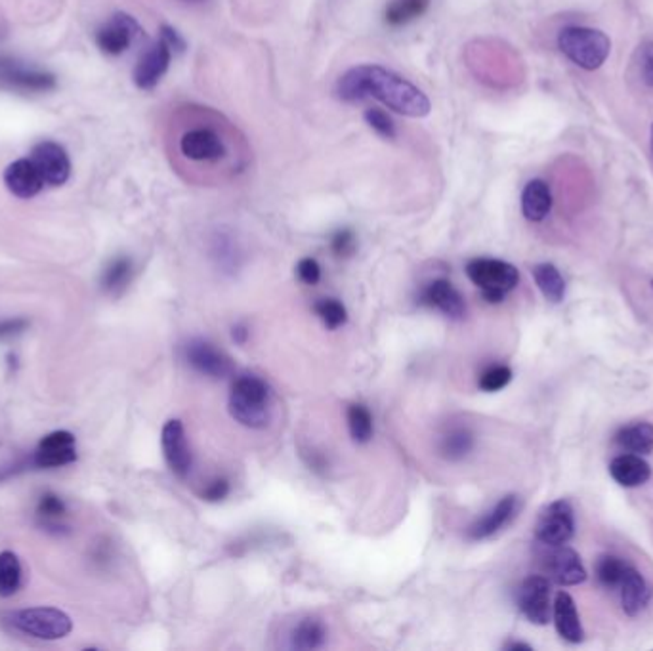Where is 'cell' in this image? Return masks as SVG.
<instances>
[{
  "label": "cell",
  "mask_w": 653,
  "mask_h": 651,
  "mask_svg": "<svg viewBox=\"0 0 653 651\" xmlns=\"http://www.w3.org/2000/svg\"><path fill=\"white\" fill-rule=\"evenodd\" d=\"M142 35L140 25L126 13H117L113 20L96 33V44L101 52L118 56L130 48V44Z\"/></svg>",
  "instance_id": "obj_12"
},
{
  "label": "cell",
  "mask_w": 653,
  "mask_h": 651,
  "mask_svg": "<svg viewBox=\"0 0 653 651\" xmlns=\"http://www.w3.org/2000/svg\"><path fill=\"white\" fill-rule=\"evenodd\" d=\"M231 336H233V340H235V343H239V344H245V343H247V338H248V331H247V327H245V325H235V327H233V333H231Z\"/></svg>",
  "instance_id": "obj_42"
},
{
  "label": "cell",
  "mask_w": 653,
  "mask_h": 651,
  "mask_svg": "<svg viewBox=\"0 0 653 651\" xmlns=\"http://www.w3.org/2000/svg\"><path fill=\"white\" fill-rule=\"evenodd\" d=\"M65 514V505L64 500L52 495V493H47L40 502H39V516L44 517V520H59Z\"/></svg>",
  "instance_id": "obj_37"
},
{
  "label": "cell",
  "mask_w": 653,
  "mask_h": 651,
  "mask_svg": "<svg viewBox=\"0 0 653 651\" xmlns=\"http://www.w3.org/2000/svg\"><path fill=\"white\" fill-rule=\"evenodd\" d=\"M553 615H554V627L562 640H566L570 644H581L585 640V630L577 613L575 600L568 595V592L562 590L556 595Z\"/></svg>",
  "instance_id": "obj_20"
},
{
  "label": "cell",
  "mask_w": 653,
  "mask_h": 651,
  "mask_svg": "<svg viewBox=\"0 0 653 651\" xmlns=\"http://www.w3.org/2000/svg\"><path fill=\"white\" fill-rule=\"evenodd\" d=\"M553 211V191L544 180H531L522 194V213L529 221H543Z\"/></svg>",
  "instance_id": "obj_23"
},
{
  "label": "cell",
  "mask_w": 653,
  "mask_h": 651,
  "mask_svg": "<svg viewBox=\"0 0 653 651\" xmlns=\"http://www.w3.org/2000/svg\"><path fill=\"white\" fill-rule=\"evenodd\" d=\"M75 436L65 430H57L42 438L35 451V464L40 468L65 466L75 461Z\"/></svg>",
  "instance_id": "obj_14"
},
{
  "label": "cell",
  "mask_w": 653,
  "mask_h": 651,
  "mask_svg": "<svg viewBox=\"0 0 653 651\" xmlns=\"http://www.w3.org/2000/svg\"><path fill=\"white\" fill-rule=\"evenodd\" d=\"M23 327H25L23 321H8L6 325H0V334H12Z\"/></svg>",
  "instance_id": "obj_43"
},
{
  "label": "cell",
  "mask_w": 653,
  "mask_h": 651,
  "mask_svg": "<svg viewBox=\"0 0 653 651\" xmlns=\"http://www.w3.org/2000/svg\"><path fill=\"white\" fill-rule=\"evenodd\" d=\"M228 409L231 417L252 430L266 428L272 421V394L268 384L257 375H241L231 384Z\"/></svg>",
  "instance_id": "obj_3"
},
{
  "label": "cell",
  "mask_w": 653,
  "mask_h": 651,
  "mask_svg": "<svg viewBox=\"0 0 653 651\" xmlns=\"http://www.w3.org/2000/svg\"><path fill=\"white\" fill-rule=\"evenodd\" d=\"M466 275L476 285L483 299L492 304L504 300L519 283V272L512 264L495 258H474L466 264Z\"/></svg>",
  "instance_id": "obj_5"
},
{
  "label": "cell",
  "mask_w": 653,
  "mask_h": 651,
  "mask_svg": "<svg viewBox=\"0 0 653 651\" xmlns=\"http://www.w3.org/2000/svg\"><path fill=\"white\" fill-rule=\"evenodd\" d=\"M176 138V152L197 178H231L243 170L245 155L237 152V132L209 109H197Z\"/></svg>",
  "instance_id": "obj_1"
},
{
  "label": "cell",
  "mask_w": 653,
  "mask_h": 651,
  "mask_svg": "<svg viewBox=\"0 0 653 651\" xmlns=\"http://www.w3.org/2000/svg\"><path fill=\"white\" fill-rule=\"evenodd\" d=\"M518 510H519V499L516 495H507L504 499H501L483 517H480L476 524L470 525L468 537L472 541H483L497 535L502 527H507L514 520Z\"/></svg>",
  "instance_id": "obj_16"
},
{
  "label": "cell",
  "mask_w": 653,
  "mask_h": 651,
  "mask_svg": "<svg viewBox=\"0 0 653 651\" xmlns=\"http://www.w3.org/2000/svg\"><path fill=\"white\" fill-rule=\"evenodd\" d=\"M326 640V630L325 625L316 617H306L299 625L294 627L291 634V646L294 649H319Z\"/></svg>",
  "instance_id": "obj_27"
},
{
  "label": "cell",
  "mask_w": 653,
  "mask_h": 651,
  "mask_svg": "<svg viewBox=\"0 0 653 651\" xmlns=\"http://www.w3.org/2000/svg\"><path fill=\"white\" fill-rule=\"evenodd\" d=\"M472 449H474V434L468 430V428L457 426L441 438L440 451L445 458H448V461H453V463L463 461L465 456L470 455Z\"/></svg>",
  "instance_id": "obj_28"
},
{
  "label": "cell",
  "mask_w": 653,
  "mask_h": 651,
  "mask_svg": "<svg viewBox=\"0 0 653 651\" xmlns=\"http://www.w3.org/2000/svg\"><path fill=\"white\" fill-rule=\"evenodd\" d=\"M512 380V371L510 367L507 365H493L489 367L487 371L482 373L478 386L483 392H499L502 388H507Z\"/></svg>",
  "instance_id": "obj_34"
},
{
  "label": "cell",
  "mask_w": 653,
  "mask_h": 651,
  "mask_svg": "<svg viewBox=\"0 0 653 651\" xmlns=\"http://www.w3.org/2000/svg\"><path fill=\"white\" fill-rule=\"evenodd\" d=\"M33 165L37 167L44 184L62 186L71 174V162L62 145L54 142H40L31 153Z\"/></svg>",
  "instance_id": "obj_11"
},
{
  "label": "cell",
  "mask_w": 653,
  "mask_h": 651,
  "mask_svg": "<svg viewBox=\"0 0 653 651\" xmlns=\"http://www.w3.org/2000/svg\"><path fill=\"white\" fill-rule=\"evenodd\" d=\"M619 590H621V608L625 612V615L636 617L638 613H642L646 610V605L649 603L651 598V590L640 571L627 566Z\"/></svg>",
  "instance_id": "obj_21"
},
{
  "label": "cell",
  "mask_w": 653,
  "mask_h": 651,
  "mask_svg": "<svg viewBox=\"0 0 653 651\" xmlns=\"http://www.w3.org/2000/svg\"><path fill=\"white\" fill-rule=\"evenodd\" d=\"M4 184L10 194L20 199H31L35 197L44 186L37 167L31 159H20L13 161L4 172Z\"/></svg>",
  "instance_id": "obj_19"
},
{
  "label": "cell",
  "mask_w": 653,
  "mask_h": 651,
  "mask_svg": "<svg viewBox=\"0 0 653 651\" xmlns=\"http://www.w3.org/2000/svg\"><path fill=\"white\" fill-rule=\"evenodd\" d=\"M551 552H548L543 560L544 564V571L546 575L556 585L562 586H575L581 585L587 581V569L581 561V556H579L573 549L566 544L560 546H548Z\"/></svg>",
  "instance_id": "obj_9"
},
{
  "label": "cell",
  "mask_w": 653,
  "mask_h": 651,
  "mask_svg": "<svg viewBox=\"0 0 653 651\" xmlns=\"http://www.w3.org/2000/svg\"><path fill=\"white\" fill-rule=\"evenodd\" d=\"M651 285H653V281H651Z\"/></svg>",
  "instance_id": "obj_47"
},
{
  "label": "cell",
  "mask_w": 653,
  "mask_h": 651,
  "mask_svg": "<svg viewBox=\"0 0 653 651\" xmlns=\"http://www.w3.org/2000/svg\"><path fill=\"white\" fill-rule=\"evenodd\" d=\"M651 150H653V125H651Z\"/></svg>",
  "instance_id": "obj_46"
},
{
  "label": "cell",
  "mask_w": 653,
  "mask_h": 651,
  "mask_svg": "<svg viewBox=\"0 0 653 651\" xmlns=\"http://www.w3.org/2000/svg\"><path fill=\"white\" fill-rule=\"evenodd\" d=\"M184 353H186V361L189 363V367L196 369V371L203 377L224 378V377L231 375V371H233L228 355L216 350L211 343H206V340H201V338L191 340V343L186 344Z\"/></svg>",
  "instance_id": "obj_10"
},
{
  "label": "cell",
  "mask_w": 653,
  "mask_h": 651,
  "mask_svg": "<svg viewBox=\"0 0 653 651\" xmlns=\"http://www.w3.org/2000/svg\"><path fill=\"white\" fill-rule=\"evenodd\" d=\"M296 273H299V279L306 285H316L321 279V268L316 258H302L299 265H296Z\"/></svg>",
  "instance_id": "obj_38"
},
{
  "label": "cell",
  "mask_w": 653,
  "mask_h": 651,
  "mask_svg": "<svg viewBox=\"0 0 653 651\" xmlns=\"http://www.w3.org/2000/svg\"><path fill=\"white\" fill-rule=\"evenodd\" d=\"M533 279L539 287V291L543 292L544 299L553 304H560L566 296V281H563L560 270L553 264H537L535 268L531 270Z\"/></svg>",
  "instance_id": "obj_25"
},
{
  "label": "cell",
  "mask_w": 653,
  "mask_h": 651,
  "mask_svg": "<svg viewBox=\"0 0 653 651\" xmlns=\"http://www.w3.org/2000/svg\"><path fill=\"white\" fill-rule=\"evenodd\" d=\"M365 121L367 125L373 128L379 136L386 138V140H394L396 138V125L392 123V118L388 117V113H384L382 109H367L365 111Z\"/></svg>",
  "instance_id": "obj_35"
},
{
  "label": "cell",
  "mask_w": 653,
  "mask_h": 651,
  "mask_svg": "<svg viewBox=\"0 0 653 651\" xmlns=\"http://www.w3.org/2000/svg\"><path fill=\"white\" fill-rule=\"evenodd\" d=\"M625 569H627V564L621 558L612 556V554H604L596 561L598 583L605 588H619L623 575H625Z\"/></svg>",
  "instance_id": "obj_32"
},
{
  "label": "cell",
  "mask_w": 653,
  "mask_h": 651,
  "mask_svg": "<svg viewBox=\"0 0 653 651\" xmlns=\"http://www.w3.org/2000/svg\"><path fill=\"white\" fill-rule=\"evenodd\" d=\"M8 623L16 630L39 640H59L73 630L71 617L57 608H27L8 613Z\"/></svg>",
  "instance_id": "obj_6"
},
{
  "label": "cell",
  "mask_w": 653,
  "mask_h": 651,
  "mask_svg": "<svg viewBox=\"0 0 653 651\" xmlns=\"http://www.w3.org/2000/svg\"><path fill=\"white\" fill-rule=\"evenodd\" d=\"M161 40L165 42L170 50H176V52H184V48H186L184 39L178 35L174 29L169 27V25L161 27Z\"/></svg>",
  "instance_id": "obj_40"
},
{
  "label": "cell",
  "mask_w": 653,
  "mask_h": 651,
  "mask_svg": "<svg viewBox=\"0 0 653 651\" xmlns=\"http://www.w3.org/2000/svg\"><path fill=\"white\" fill-rule=\"evenodd\" d=\"M615 443L629 453L649 455L653 451V424L640 421L623 426L615 434Z\"/></svg>",
  "instance_id": "obj_24"
},
{
  "label": "cell",
  "mask_w": 653,
  "mask_h": 651,
  "mask_svg": "<svg viewBox=\"0 0 653 651\" xmlns=\"http://www.w3.org/2000/svg\"><path fill=\"white\" fill-rule=\"evenodd\" d=\"M348 430L355 443H369L373 438V417L365 405L353 404L348 407Z\"/></svg>",
  "instance_id": "obj_30"
},
{
  "label": "cell",
  "mask_w": 653,
  "mask_h": 651,
  "mask_svg": "<svg viewBox=\"0 0 653 651\" xmlns=\"http://www.w3.org/2000/svg\"><path fill=\"white\" fill-rule=\"evenodd\" d=\"M642 77L649 86H653V42L642 48Z\"/></svg>",
  "instance_id": "obj_41"
},
{
  "label": "cell",
  "mask_w": 653,
  "mask_h": 651,
  "mask_svg": "<svg viewBox=\"0 0 653 651\" xmlns=\"http://www.w3.org/2000/svg\"><path fill=\"white\" fill-rule=\"evenodd\" d=\"M161 446H162V453H165V461L170 466V470L176 473V476L186 478L191 470V451L187 446L184 424L180 421L172 419L162 426Z\"/></svg>",
  "instance_id": "obj_13"
},
{
  "label": "cell",
  "mask_w": 653,
  "mask_h": 651,
  "mask_svg": "<svg viewBox=\"0 0 653 651\" xmlns=\"http://www.w3.org/2000/svg\"><path fill=\"white\" fill-rule=\"evenodd\" d=\"M612 478L623 487H640L651 478V468L642 455H619L610 463Z\"/></svg>",
  "instance_id": "obj_22"
},
{
  "label": "cell",
  "mask_w": 653,
  "mask_h": 651,
  "mask_svg": "<svg viewBox=\"0 0 653 651\" xmlns=\"http://www.w3.org/2000/svg\"><path fill=\"white\" fill-rule=\"evenodd\" d=\"M421 304L436 308L438 312L449 319H463L466 314V304L461 292L445 279H436L426 285V289L421 292Z\"/></svg>",
  "instance_id": "obj_15"
},
{
  "label": "cell",
  "mask_w": 653,
  "mask_h": 651,
  "mask_svg": "<svg viewBox=\"0 0 653 651\" xmlns=\"http://www.w3.org/2000/svg\"><path fill=\"white\" fill-rule=\"evenodd\" d=\"M184 3H203V0H184Z\"/></svg>",
  "instance_id": "obj_45"
},
{
  "label": "cell",
  "mask_w": 653,
  "mask_h": 651,
  "mask_svg": "<svg viewBox=\"0 0 653 651\" xmlns=\"http://www.w3.org/2000/svg\"><path fill=\"white\" fill-rule=\"evenodd\" d=\"M20 586H22L20 558L10 551L0 552V596L10 598L16 595Z\"/></svg>",
  "instance_id": "obj_29"
},
{
  "label": "cell",
  "mask_w": 653,
  "mask_h": 651,
  "mask_svg": "<svg viewBox=\"0 0 653 651\" xmlns=\"http://www.w3.org/2000/svg\"><path fill=\"white\" fill-rule=\"evenodd\" d=\"M0 82L22 92H47L56 86L50 73L25 69L13 62H0Z\"/></svg>",
  "instance_id": "obj_18"
},
{
  "label": "cell",
  "mask_w": 653,
  "mask_h": 651,
  "mask_svg": "<svg viewBox=\"0 0 653 651\" xmlns=\"http://www.w3.org/2000/svg\"><path fill=\"white\" fill-rule=\"evenodd\" d=\"M172 50L159 39L157 44L147 50L135 69V82L142 91H153L170 65Z\"/></svg>",
  "instance_id": "obj_17"
},
{
  "label": "cell",
  "mask_w": 653,
  "mask_h": 651,
  "mask_svg": "<svg viewBox=\"0 0 653 651\" xmlns=\"http://www.w3.org/2000/svg\"><path fill=\"white\" fill-rule=\"evenodd\" d=\"M430 0H390L384 12V20L390 27H404L424 16Z\"/></svg>",
  "instance_id": "obj_26"
},
{
  "label": "cell",
  "mask_w": 653,
  "mask_h": 651,
  "mask_svg": "<svg viewBox=\"0 0 653 651\" xmlns=\"http://www.w3.org/2000/svg\"><path fill=\"white\" fill-rule=\"evenodd\" d=\"M228 493H230L228 480L218 478V480H214V482H211L209 485H206V490L203 491V499L209 500V502H218L222 499H226Z\"/></svg>",
  "instance_id": "obj_39"
},
{
  "label": "cell",
  "mask_w": 653,
  "mask_h": 651,
  "mask_svg": "<svg viewBox=\"0 0 653 651\" xmlns=\"http://www.w3.org/2000/svg\"><path fill=\"white\" fill-rule=\"evenodd\" d=\"M336 94L348 103L375 98L388 109L411 118H422L432 109L422 91L382 65L352 67L338 79Z\"/></svg>",
  "instance_id": "obj_2"
},
{
  "label": "cell",
  "mask_w": 653,
  "mask_h": 651,
  "mask_svg": "<svg viewBox=\"0 0 653 651\" xmlns=\"http://www.w3.org/2000/svg\"><path fill=\"white\" fill-rule=\"evenodd\" d=\"M331 248L333 253L338 258H348L355 253V235L352 230H338L333 239H331Z\"/></svg>",
  "instance_id": "obj_36"
},
{
  "label": "cell",
  "mask_w": 653,
  "mask_h": 651,
  "mask_svg": "<svg viewBox=\"0 0 653 651\" xmlns=\"http://www.w3.org/2000/svg\"><path fill=\"white\" fill-rule=\"evenodd\" d=\"M558 48L575 65L585 71L600 69L612 52V40L605 33L592 27L571 25L562 29L558 35Z\"/></svg>",
  "instance_id": "obj_4"
},
{
  "label": "cell",
  "mask_w": 653,
  "mask_h": 651,
  "mask_svg": "<svg viewBox=\"0 0 653 651\" xmlns=\"http://www.w3.org/2000/svg\"><path fill=\"white\" fill-rule=\"evenodd\" d=\"M575 516L570 500L560 499L544 507L535 524V539L544 546H560L571 541Z\"/></svg>",
  "instance_id": "obj_7"
},
{
  "label": "cell",
  "mask_w": 653,
  "mask_h": 651,
  "mask_svg": "<svg viewBox=\"0 0 653 651\" xmlns=\"http://www.w3.org/2000/svg\"><path fill=\"white\" fill-rule=\"evenodd\" d=\"M132 260L126 258V256H121V258H115L106 272H103V277H101V285L103 289H106L108 292H121L132 279Z\"/></svg>",
  "instance_id": "obj_31"
},
{
  "label": "cell",
  "mask_w": 653,
  "mask_h": 651,
  "mask_svg": "<svg viewBox=\"0 0 653 651\" xmlns=\"http://www.w3.org/2000/svg\"><path fill=\"white\" fill-rule=\"evenodd\" d=\"M316 314L318 317L323 321V325L329 331H335L338 327H343L348 319V312L343 302H338L335 299H323L319 300L316 306Z\"/></svg>",
  "instance_id": "obj_33"
},
{
  "label": "cell",
  "mask_w": 653,
  "mask_h": 651,
  "mask_svg": "<svg viewBox=\"0 0 653 651\" xmlns=\"http://www.w3.org/2000/svg\"><path fill=\"white\" fill-rule=\"evenodd\" d=\"M507 649H510V651H518V649L531 651V646H529V644H524V642H510V644L507 646Z\"/></svg>",
  "instance_id": "obj_44"
},
{
  "label": "cell",
  "mask_w": 653,
  "mask_h": 651,
  "mask_svg": "<svg viewBox=\"0 0 653 651\" xmlns=\"http://www.w3.org/2000/svg\"><path fill=\"white\" fill-rule=\"evenodd\" d=\"M518 608L533 625H546L551 619V581L543 575H529L518 590Z\"/></svg>",
  "instance_id": "obj_8"
}]
</instances>
